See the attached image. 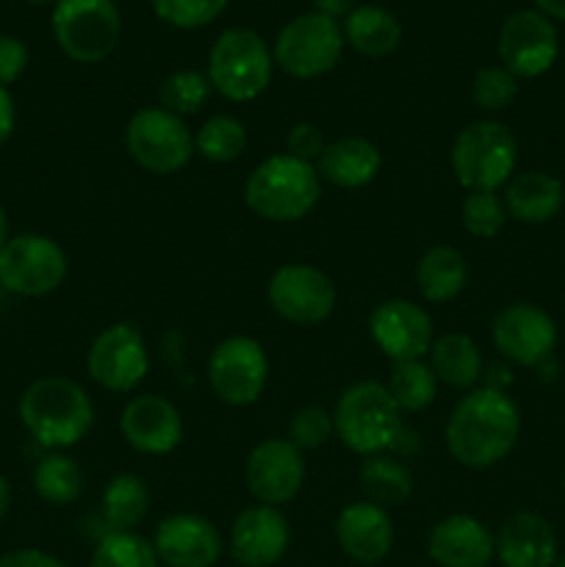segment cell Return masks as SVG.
Returning a JSON list of instances; mask_svg holds the SVG:
<instances>
[{"label":"cell","mask_w":565,"mask_h":567,"mask_svg":"<svg viewBox=\"0 0 565 567\" xmlns=\"http://www.w3.org/2000/svg\"><path fill=\"white\" fill-rule=\"evenodd\" d=\"M521 435V413L499 388H474L454 404L446 421V449L460 465L493 468L513 452Z\"/></svg>","instance_id":"cell-1"},{"label":"cell","mask_w":565,"mask_h":567,"mask_svg":"<svg viewBox=\"0 0 565 567\" xmlns=\"http://www.w3.org/2000/svg\"><path fill=\"white\" fill-rule=\"evenodd\" d=\"M17 410L33 441L53 452L81 443L94 424L92 399L66 377H39L22 391Z\"/></svg>","instance_id":"cell-2"},{"label":"cell","mask_w":565,"mask_h":567,"mask_svg":"<svg viewBox=\"0 0 565 567\" xmlns=\"http://www.w3.org/2000/svg\"><path fill=\"white\" fill-rule=\"evenodd\" d=\"M319 197L321 177L316 166L286 153L260 161L244 183V203L266 221L305 219Z\"/></svg>","instance_id":"cell-3"},{"label":"cell","mask_w":565,"mask_h":567,"mask_svg":"<svg viewBox=\"0 0 565 567\" xmlns=\"http://www.w3.org/2000/svg\"><path fill=\"white\" fill-rule=\"evenodd\" d=\"M332 430L349 452L360 457L397 449L404 432L402 410L380 382H355L341 393L332 413Z\"/></svg>","instance_id":"cell-4"},{"label":"cell","mask_w":565,"mask_h":567,"mask_svg":"<svg viewBox=\"0 0 565 567\" xmlns=\"http://www.w3.org/2000/svg\"><path fill=\"white\" fill-rule=\"evenodd\" d=\"M518 144L496 120H482L458 133L449 153L452 175L465 192H499L515 175Z\"/></svg>","instance_id":"cell-5"},{"label":"cell","mask_w":565,"mask_h":567,"mask_svg":"<svg viewBox=\"0 0 565 567\" xmlns=\"http://www.w3.org/2000/svg\"><path fill=\"white\" fill-rule=\"evenodd\" d=\"M275 59L253 28H227L208 53V81L230 103L260 97L271 81Z\"/></svg>","instance_id":"cell-6"},{"label":"cell","mask_w":565,"mask_h":567,"mask_svg":"<svg viewBox=\"0 0 565 567\" xmlns=\"http://www.w3.org/2000/svg\"><path fill=\"white\" fill-rule=\"evenodd\" d=\"M53 37L66 59L97 64L114 53L122 17L114 0H59L53 9Z\"/></svg>","instance_id":"cell-7"},{"label":"cell","mask_w":565,"mask_h":567,"mask_svg":"<svg viewBox=\"0 0 565 567\" xmlns=\"http://www.w3.org/2000/svg\"><path fill=\"white\" fill-rule=\"evenodd\" d=\"M343 44H347L343 28L319 11H310L282 25L271 59L286 75L308 81V78L327 75L338 64Z\"/></svg>","instance_id":"cell-8"},{"label":"cell","mask_w":565,"mask_h":567,"mask_svg":"<svg viewBox=\"0 0 565 567\" xmlns=\"http://www.w3.org/2000/svg\"><path fill=\"white\" fill-rule=\"evenodd\" d=\"M131 158L153 175H175L192 161L194 133L181 116L166 109H142L131 116L125 131Z\"/></svg>","instance_id":"cell-9"},{"label":"cell","mask_w":565,"mask_h":567,"mask_svg":"<svg viewBox=\"0 0 565 567\" xmlns=\"http://www.w3.org/2000/svg\"><path fill=\"white\" fill-rule=\"evenodd\" d=\"M66 255L50 236L20 233L0 249V288L17 297H48L64 282Z\"/></svg>","instance_id":"cell-10"},{"label":"cell","mask_w":565,"mask_h":567,"mask_svg":"<svg viewBox=\"0 0 565 567\" xmlns=\"http://www.w3.org/2000/svg\"><path fill=\"white\" fill-rule=\"evenodd\" d=\"M269 360L264 347L249 336H230L216 343L208 358V385L227 408H249L264 393Z\"/></svg>","instance_id":"cell-11"},{"label":"cell","mask_w":565,"mask_h":567,"mask_svg":"<svg viewBox=\"0 0 565 567\" xmlns=\"http://www.w3.org/2000/svg\"><path fill=\"white\" fill-rule=\"evenodd\" d=\"M269 305L280 319L299 327L321 324L338 302L336 286L321 269L310 264H286L271 275Z\"/></svg>","instance_id":"cell-12"},{"label":"cell","mask_w":565,"mask_h":567,"mask_svg":"<svg viewBox=\"0 0 565 567\" xmlns=\"http://www.w3.org/2000/svg\"><path fill=\"white\" fill-rule=\"evenodd\" d=\"M89 377L111 393H127L150 371L144 336L133 324H111L92 341L86 354Z\"/></svg>","instance_id":"cell-13"},{"label":"cell","mask_w":565,"mask_h":567,"mask_svg":"<svg viewBox=\"0 0 565 567\" xmlns=\"http://www.w3.org/2000/svg\"><path fill=\"white\" fill-rule=\"evenodd\" d=\"M557 28L541 11H515L496 39L499 61L515 78H537L557 61Z\"/></svg>","instance_id":"cell-14"},{"label":"cell","mask_w":565,"mask_h":567,"mask_svg":"<svg viewBox=\"0 0 565 567\" xmlns=\"http://www.w3.org/2000/svg\"><path fill=\"white\" fill-rule=\"evenodd\" d=\"M247 487L258 504L280 507L294 502L305 485V457L291 441L269 437L260 441L247 457Z\"/></svg>","instance_id":"cell-15"},{"label":"cell","mask_w":565,"mask_h":567,"mask_svg":"<svg viewBox=\"0 0 565 567\" xmlns=\"http://www.w3.org/2000/svg\"><path fill=\"white\" fill-rule=\"evenodd\" d=\"M369 332L382 354L402 360H424L435 341V327L430 313L410 299H388L377 305L369 316Z\"/></svg>","instance_id":"cell-16"},{"label":"cell","mask_w":565,"mask_h":567,"mask_svg":"<svg viewBox=\"0 0 565 567\" xmlns=\"http://www.w3.org/2000/svg\"><path fill=\"white\" fill-rule=\"evenodd\" d=\"M554 343L557 327L537 305H510L493 321V347L518 365H541L554 352Z\"/></svg>","instance_id":"cell-17"},{"label":"cell","mask_w":565,"mask_h":567,"mask_svg":"<svg viewBox=\"0 0 565 567\" xmlns=\"http://www.w3.org/2000/svg\"><path fill=\"white\" fill-rule=\"evenodd\" d=\"M120 432L131 449L150 457H161L181 446L183 419L170 399L144 393L122 408Z\"/></svg>","instance_id":"cell-18"},{"label":"cell","mask_w":565,"mask_h":567,"mask_svg":"<svg viewBox=\"0 0 565 567\" xmlns=\"http://www.w3.org/2000/svg\"><path fill=\"white\" fill-rule=\"evenodd\" d=\"M291 529L277 507L255 504L238 513L230 526V554L242 567H271L288 551Z\"/></svg>","instance_id":"cell-19"},{"label":"cell","mask_w":565,"mask_h":567,"mask_svg":"<svg viewBox=\"0 0 565 567\" xmlns=\"http://www.w3.org/2000/svg\"><path fill=\"white\" fill-rule=\"evenodd\" d=\"M158 563L166 567H214L222 557L219 529L203 515L177 513L158 524L153 537Z\"/></svg>","instance_id":"cell-20"},{"label":"cell","mask_w":565,"mask_h":567,"mask_svg":"<svg viewBox=\"0 0 565 567\" xmlns=\"http://www.w3.org/2000/svg\"><path fill=\"white\" fill-rule=\"evenodd\" d=\"M336 540L349 559L360 565H377L393 548V520L386 507L374 502H355L338 513Z\"/></svg>","instance_id":"cell-21"},{"label":"cell","mask_w":565,"mask_h":567,"mask_svg":"<svg viewBox=\"0 0 565 567\" xmlns=\"http://www.w3.org/2000/svg\"><path fill=\"white\" fill-rule=\"evenodd\" d=\"M427 554L438 567H487L496 557V537L474 515H449L432 526Z\"/></svg>","instance_id":"cell-22"},{"label":"cell","mask_w":565,"mask_h":567,"mask_svg":"<svg viewBox=\"0 0 565 567\" xmlns=\"http://www.w3.org/2000/svg\"><path fill=\"white\" fill-rule=\"evenodd\" d=\"M496 557L504 567H554L557 535L537 513H515L499 526Z\"/></svg>","instance_id":"cell-23"},{"label":"cell","mask_w":565,"mask_h":567,"mask_svg":"<svg viewBox=\"0 0 565 567\" xmlns=\"http://www.w3.org/2000/svg\"><path fill=\"white\" fill-rule=\"evenodd\" d=\"M382 166V155L374 142L363 136H341L327 142L325 153L316 161V172L321 181L338 188H363L377 177Z\"/></svg>","instance_id":"cell-24"},{"label":"cell","mask_w":565,"mask_h":567,"mask_svg":"<svg viewBox=\"0 0 565 567\" xmlns=\"http://www.w3.org/2000/svg\"><path fill=\"white\" fill-rule=\"evenodd\" d=\"M565 188L548 172H521L504 186V208L524 225H543L563 210Z\"/></svg>","instance_id":"cell-25"},{"label":"cell","mask_w":565,"mask_h":567,"mask_svg":"<svg viewBox=\"0 0 565 567\" xmlns=\"http://www.w3.org/2000/svg\"><path fill=\"white\" fill-rule=\"evenodd\" d=\"M427 358H430V369L438 377V382L458 388V391H469L482 377L480 347L474 343V338L463 336V332L435 336Z\"/></svg>","instance_id":"cell-26"},{"label":"cell","mask_w":565,"mask_h":567,"mask_svg":"<svg viewBox=\"0 0 565 567\" xmlns=\"http://www.w3.org/2000/svg\"><path fill=\"white\" fill-rule=\"evenodd\" d=\"M469 280V264L463 252L454 247H432L421 255L415 266V286L421 297L432 305L452 302L460 297Z\"/></svg>","instance_id":"cell-27"},{"label":"cell","mask_w":565,"mask_h":567,"mask_svg":"<svg viewBox=\"0 0 565 567\" xmlns=\"http://www.w3.org/2000/svg\"><path fill=\"white\" fill-rule=\"evenodd\" d=\"M343 39L369 59H386L402 42V25L382 6H358L343 20Z\"/></svg>","instance_id":"cell-28"},{"label":"cell","mask_w":565,"mask_h":567,"mask_svg":"<svg viewBox=\"0 0 565 567\" xmlns=\"http://www.w3.org/2000/svg\"><path fill=\"white\" fill-rule=\"evenodd\" d=\"M150 513V491L136 474H120L109 482L100 502V520L103 535L114 532H133Z\"/></svg>","instance_id":"cell-29"},{"label":"cell","mask_w":565,"mask_h":567,"mask_svg":"<svg viewBox=\"0 0 565 567\" xmlns=\"http://www.w3.org/2000/svg\"><path fill=\"white\" fill-rule=\"evenodd\" d=\"M360 485L369 502L380 504V507H393L413 496V471L402 463V460L391 457V454H371L363 457L360 465Z\"/></svg>","instance_id":"cell-30"},{"label":"cell","mask_w":565,"mask_h":567,"mask_svg":"<svg viewBox=\"0 0 565 567\" xmlns=\"http://www.w3.org/2000/svg\"><path fill=\"white\" fill-rule=\"evenodd\" d=\"M386 388L402 413H419L435 402L438 377L424 360H402V363H393Z\"/></svg>","instance_id":"cell-31"},{"label":"cell","mask_w":565,"mask_h":567,"mask_svg":"<svg viewBox=\"0 0 565 567\" xmlns=\"http://www.w3.org/2000/svg\"><path fill=\"white\" fill-rule=\"evenodd\" d=\"M33 491L48 504L66 507V504L78 502V496H81L83 474L72 457L61 452H50L33 468Z\"/></svg>","instance_id":"cell-32"},{"label":"cell","mask_w":565,"mask_h":567,"mask_svg":"<svg viewBox=\"0 0 565 567\" xmlns=\"http://www.w3.org/2000/svg\"><path fill=\"white\" fill-rule=\"evenodd\" d=\"M194 150L210 164H230L247 150V127L230 114H216L194 136Z\"/></svg>","instance_id":"cell-33"},{"label":"cell","mask_w":565,"mask_h":567,"mask_svg":"<svg viewBox=\"0 0 565 567\" xmlns=\"http://www.w3.org/2000/svg\"><path fill=\"white\" fill-rule=\"evenodd\" d=\"M89 567H158L153 540L136 532H114L100 537Z\"/></svg>","instance_id":"cell-34"},{"label":"cell","mask_w":565,"mask_h":567,"mask_svg":"<svg viewBox=\"0 0 565 567\" xmlns=\"http://www.w3.org/2000/svg\"><path fill=\"white\" fill-rule=\"evenodd\" d=\"M210 86L208 75L203 72H194V70H181V72H172L158 89V97H161V109H166L170 114L175 116H192L208 103Z\"/></svg>","instance_id":"cell-35"},{"label":"cell","mask_w":565,"mask_h":567,"mask_svg":"<svg viewBox=\"0 0 565 567\" xmlns=\"http://www.w3.org/2000/svg\"><path fill=\"white\" fill-rule=\"evenodd\" d=\"M507 216L504 199L496 192H469L460 205V221L476 238H496Z\"/></svg>","instance_id":"cell-36"},{"label":"cell","mask_w":565,"mask_h":567,"mask_svg":"<svg viewBox=\"0 0 565 567\" xmlns=\"http://www.w3.org/2000/svg\"><path fill=\"white\" fill-rule=\"evenodd\" d=\"M518 94V78L507 72L504 66H482L471 83V97L476 109L482 111H502Z\"/></svg>","instance_id":"cell-37"},{"label":"cell","mask_w":565,"mask_h":567,"mask_svg":"<svg viewBox=\"0 0 565 567\" xmlns=\"http://www.w3.org/2000/svg\"><path fill=\"white\" fill-rule=\"evenodd\" d=\"M227 0H153L155 14L175 28H203L225 11Z\"/></svg>","instance_id":"cell-38"},{"label":"cell","mask_w":565,"mask_h":567,"mask_svg":"<svg viewBox=\"0 0 565 567\" xmlns=\"http://www.w3.org/2000/svg\"><path fill=\"white\" fill-rule=\"evenodd\" d=\"M332 415L321 408H302L294 413L291 424H288V441L299 449V452H314L321 449L332 435Z\"/></svg>","instance_id":"cell-39"},{"label":"cell","mask_w":565,"mask_h":567,"mask_svg":"<svg viewBox=\"0 0 565 567\" xmlns=\"http://www.w3.org/2000/svg\"><path fill=\"white\" fill-rule=\"evenodd\" d=\"M325 147H327L325 133H321V127L314 125V122H297L286 136V150H288L286 155L305 161V164L316 166V161H319V155L325 153Z\"/></svg>","instance_id":"cell-40"},{"label":"cell","mask_w":565,"mask_h":567,"mask_svg":"<svg viewBox=\"0 0 565 567\" xmlns=\"http://www.w3.org/2000/svg\"><path fill=\"white\" fill-rule=\"evenodd\" d=\"M28 59H31V53H28L22 39L9 37V33H0V86L14 83L17 78L25 72Z\"/></svg>","instance_id":"cell-41"},{"label":"cell","mask_w":565,"mask_h":567,"mask_svg":"<svg viewBox=\"0 0 565 567\" xmlns=\"http://www.w3.org/2000/svg\"><path fill=\"white\" fill-rule=\"evenodd\" d=\"M0 567H70L61 563L59 557L48 551H39V548H17L0 557Z\"/></svg>","instance_id":"cell-42"},{"label":"cell","mask_w":565,"mask_h":567,"mask_svg":"<svg viewBox=\"0 0 565 567\" xmlns=\"http://www.w3.org/2000/svg\"><path fill=\"white\" fill-rule=\"evenodd\" d=\"M14 122H17V109H14V97L9 94V89L0 86V147L11 138L14 133Z\"/></svg>","instance_id":"cell-43"},{"label":"cell","mask_w":565,"mask_h":567,"mask_svg":"<svg viewBox=\"0 0 565 567\" xmlns=\"http://www.w3.org/2000/svg\"><path fill=\"white\" fill-rule=\"evenodd\" d=\"M316 11L330 20H347L355 9H358V0H314Z\"/></svg>","instance_id":"cell-44"},{"label":"cell","mask_w":565,"mask_h":567,"mask_svg":"<svg viewBox=\"0 0 565 567\" xmlns=\"http://www.w3.org/2000/svg\"><path fill=\"white\" fill-rule=\"evenodd\" d=\"M537 11L541 14H546L548 20H565V0H535Z\"/></svg>","instance_id":"cell-45"},{"label":"cell","mask_w":565,"mask_h":567,"mask_svg":"<svg viewBox=\"0 0 565 567\" xmlns=\"http://www.w3.org/2000/svg\"><path fill=\"white\" fill-rule=\"evenodd\" d=\"M9 504H11V487L6 482V476L0 474V524H3L6 513H9Z\"/></svg>","instance_id":"cell-46"},{"label":"cell","mask_w":565,"mask_h":567,"mask_svg":"<svg viewBox=\"0 0 565 567\" xmlns=\"http://www.w3.org/2000/svg\"><path fill=\"white\" fill-rule=\"evenodd\" d=\"M9 216H6V208L0 205V249L6 247V241H9Z\"/></svg>","instance_id":"cell-47"},{"label":"cell","mask_w":565,"mask_h":567,"mask_svg":"<svg viewBox=\"0 0 565 567\" xmlns=\"http://www.w3.org/2000/svg\"><path fill=\"white\" fill-rule=\"evenodd\" d=\"M28 3H33V6H44V3H59V0H28Z\"/></svg>","instance_id":"cell-48"},{"label":"cell","mask_w":565,"mask_h":567,"mask_svg":"<svg viewBox=\"0 0 565 567\" xmlns=\"http://www.w3.org/2000/svg\"><path fill=\"white\" fill-rule=\"evenodd\" d=\"M554 567H565V557H559L557 563H554Z\"/></svg>","instance_id":"cell-49"}]
</instances>
